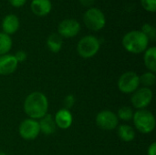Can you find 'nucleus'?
Masks as SVG:
<instances>
[{
    "instance_id": "nucleus-1",
    "label": "nucleus",
    "mask_w": 156,
    "mask_h": 155,
    "mask_svg": "<svg viewBox=\"0 0 156 155\" xmlns=\"http://www.w3.org/2000/svg\"><path fill=\"white\" fill-rule=\"evenodd\" d=\"M48 100L47 96L39 91L28 94L24 101V111L33 120H40L48 114Z\"/></svg>"
},
{
    "instance_id": "nucleus-2",
    "label": "nucleus",
    "mask_w": 156,
    "mask_h": 155,
    "mask_svg": "<svg viewBox=\"0 0 156 155\" xmlns=\"http://www.w3.org/2000/svg\"><path fill=\"white\" fill-rule=\"evenodd\" d=\"M149 39L141 30H133L122 37V46L130 53L140 54L148 48Z\"/></svg>"
},
{
    "instance_id": "nucleus-3",
    "label": "nucleus",
    "mask_w": 156,
    "mask_h": 155,
    "mask_svg": "<svg viewBox=\"0 0 156 155\" xmlns=\"http://www.w3.org/2000/svg\"><path fill=\"white\" fill-rule=\"evenodd\" d=\"M133 121L135 128L144 134L151 133L155 128V118L154 114L145 110H138L133 113Z\"/></svg>"
},
{
    "instance_id": "nucleus-4",
    "label": "nucleus",
    "mask_w": 156,
    "mask_h": 155,
    "mask_svg": "<svg viewBox=\"0 0 156 155\" xmlns=\"http://www.w3.org/2000/svg\"><path fill=\"white\" fill-rule=\"evenodd\" d=\"M101 41L94 36L88 35L83 37L78 43L77 51L83 58H90L94 57L100 50Z\"/></svg>"
},
{
    "instance_id": "nucleus-5",
    "label": "nucleus",
    "mask_w": 156,
    "mask_h": 155,
    "mask_svg": "<svg viewBox=\"0 0 156 155\" xmlns=\"http://www.w3.org/2000/svg\"><path fill=\"white\" fill-rule=\"evenodd\" d=\"M85 26L92 31H100L106 25L104 13L97 7H90L83 16Z\"/></svg>"
},
{
    "instance_id": "nucleus-6",
    "label": "nucleus",
    "mask_w": 156,
    "mask_h": 155,
    "mask_svg": "<svg viewBox=\"0 0 156 155\" xmlns=\"http://www.w3.org/2000/svg\"><path fill=\"white\" fill-rule=\"evenodd\" d=\"M137 73L133 71L124 72L118 79V89L122 93H133L140 86V79Z\"/></svg>"
},
{
    "instance_id": "nucleus-7",
    "label": "nucleus",
    "mask_w": 156,
    "mask_h": 155,
    "mask_svg": "<svg viewBox=\"0 0 156 155\" xmlns=\"http://www.w3.org/2000/svg\"><path fill=\"white\" fill-rule=\"evenodd\" d=\"M131 101L133 106L137 110L145 109L153 100V91L150 88L142 87L138 88L133 93H132Z\"/></svg>"
},
{
    "instance_id": "nucleus-8",
    "label": "nucleus",
    "mask_w": 156,
    "mask_h": 155,
    "mask_svg": "<svg viewBox=\"0 0 156 155\" xmlns=\"http://www.w3.org/2000/svg\"><path fill=\"white\" fill-rule=\"evenodd\" d=\"M95 122L99 128L105 131L114 130L119 125V119L117 115L109 110L100 111L96 116Z\"/></svg>"
},
{
    "instance_id": "nucleus-9",
    "label": "nucleus",
    "mask_w": 156,
    "mask_h": 155,
    "mask_svg": "<svg viewBox=\"0 0 156 155\" xmlns=\"http://www.w3.org/2000/svg\"><path fill=\"white\" fill-rule=\"evenodd\" d=\"M18 132L21 138L27 141L35 140L40 133L39 124L37 120L26 119L24 120L18 128Z\"/></svg>"
},
{
    "instance_id": "nucleus-10",
    "label": "nucleus",
    "mask_w": 156,
    "mask_h": 155,
    "mask_svg": "<svg viewBox=\"0 0 156 155\" xmlns=\"http://www.w3.org/2000/svg\"><path fill=\"white\" fill-rule=\"evenodd\" d=\"M80 24L73 18H67L62 20L58 26V34L61 37H74L80 33Z\"/></svg>"
},
{
    "instance_id": "nucleus-11",
    "label": "nucleus",
    "mask_w": 156,
    "mask_h": 155,
    "mask_svg": "<svg viewBox=\"0 0 156 155\" xmlns=\"http://www.w3.org/2000/svg\"><path fill=\"white\" fill-rule=\"evenodd\" d=\"M18 62L14 55L5 54L0 56V75L8 76L13 74L17 69Z\"/></svg>"
},
{
    "instance_id": "nucleus-12",
    "label": "nucleus",
    "mask_w": 156,
    "mask_h": 155,
    "mask_svg": "<svg viewBox=\"0 0 156 155\" xmlns=\"http://www.w3.org/2000/svg\"><path fill=\"white\" fill-rule=\"evenodd\" d=\"M1 26H2L3 33L11 36L19 29L20 26L19 18L17 16L14 14H9L3 18Z\"/></svg>"
},
{
    "instance_id": "nucleus-13",
    "label": "nucleus",
    "mask_w": 156,
    "mask_h": 155,
    "mask_svg": "<svg viewBox=\"0 0 156 155\" xmlns=\"http://www.w3.org/2000/svg\"><path fill=\"white\" fill-rule=\"evenodd\" d=\"M54 121L58 128H60L62 130H67L71 126L73 122V117L69 110L60 109L59 111H57L54 117Z\"/></svg>"
},
{
    "instance_id": "nucleus-14",
    "label": "nucleus",
    "mask_w": 156,
    "mask_h": 155,
    "mask_svg": "<svg viewBox=\"0 0 156 155\" xmlns=\"http://www.w3.org/2000/svg\"><path fill=\"white\" fill-rule=\"evenodd\" d=\"M30 8L37 16H45L51 12L52 4L50 0H32Z\"/></svg>"
},
{
    "instance_id": "nucleus-15",
    "label": "nucleus",
    "mask_w": 156,
    "mask_h": 155,
    "mask_svg": "<svg viewBox=\"0 0 156 155\" xmlns=\"http://www.w3.org/2000/svg\"><path fill=\"white\" fill-rule=\"evenodd\" d=\"M40 132L45 135H51L55 133L57 130V126L54 121V117L50 114H46L43 118H41L38 122Z\"/></svg>"
},
{
    "instance_id": "nucleus-16",
    "label": "nucleus",
    "mask_w": 156,
    "mask_h": 155,
    "mask_svg": "<svg viewBox=\"0 0 156 155\" xmlns=\"http://www.w3.org/2000/svg\"><path fill=\"white\" fill-rule=\"evenodd\" d=\"M117 134L118 137L125 143H130L133 142L136 136L134 129L127 124H122L118 125L117 127Z\"/></svg>"
},
{
    "instance_id": "nucleus-17",
    "label": "nucleus",
    "mask_w": 156,
    "mask_h": 155,
    "mask_svg": "<svg viewBox=\"0 0 156 155\" xmlns=\"http://www.w3.org/2000/svg\"><path fill=\"white\" fill-rule=\"evenodd\" d=\"M144 64L149 71L155 73L156 71V48L151 47L144 51Z\"/></svg>"
},
{
    "instance_id": "nucleus-18",
    "label": "nucleus",
    "mask_w": 156,
    "mask_h": 155,
    "mask_svg": "<svg viewBox=\"0 0 156 155\" xmlns=\"http://www.w3.org/2000/svg\"><path fill=\"white\" fill-rule=\"evenodd\" d=\"M62 45H63V40L58 34L53 33L48 36L47 39V47L52 53L59 52L60 49L62 48Z\"/></svg>"
},
{
    "instance_id": "nucleus-19",
    "label": "nucleus",
    "mask_w": 156,
    "mask_h": 155,
    "mask_svg": "<svg viewBox=\"0 0 156 155\" xmlns=\"http://www.w3.org/2000/svg\"><path fill=\"white\" fill-rule=\"evenodd\" d=\"M12 38L10 36L1 32L0 33V56L8 54L10 49L12 48Z\"/></svg>"
},
{
    "instance_id": "nucleus-20",
    "label": "nucleus",
    "mask_w": 156,
    "mask_h": 155,
    "mask_svg": "<svg viewBox=\"0 0 156 155\" xmlns=\"http://www.w3.org/2000/svg\"><path fill=\"white\" fill-rule=\"evenodd\" d=\"M139 79H140V84H143L144 87L150 88L151 86L154 85V83H155V73H154L152 71H147V72L144 73L141 77H139Z\"/></svg>"
},
{
    "instance_id": "nucleus-21",
    "label": "nucleus",
    "mask_w": 156,
    "mask_h": 155,
    "mask_svg": "<svg viewBox=\"0 0 156 155\" xmlns=\"http://www.w3.org/2000/svg\"><path fill=\"white\" fill-rule=\"evenodd\" d=\"M133 111L131 107L129 106H122L118 110L117 112V117L119 120H122L125 122H129L131 120H133Z\"/></svg>"
},
{
    "instance_id": "nucleus-22",
    "label": "nucleus",
    "mask_w": 156,
    "mask_h": 155,
    "mask_svg": "<svg viewBox=\"0 0 156 155\" xmlns=\"http://www.w3.org/2000/svg\"><path fill=\"white\" fill-rule=\"evenodd\" d=\"M141 31L146 36V37L152 41H154L156 38V29L155 27L149 23H145L142 26V29Z\"/></svg>"
},
{
    "instance_id": "nucleus-23",
    "label": "nucleus",
    "mask_w": 156,
    "mask_h": 155,
    "mask_svg": "<svg viewBox=\"0 0 156 155\" xmlns=\"http://www.w3.org/2000/svg\"><path fill=\"white\" fill-rule=\"evenodd\" d=\"M142 6L148 12L154 13L156 10V0H141Z\"/></svg>"
},
{
    "instance_id": "nucleus-24",
    "label": "nucleus",
    "mask_w": 156,
    "mask_h": 155,
    "mask_svg": "<svg viewBox=\"0 0 156 155\" xmlns=\"http://www.w3.org/2000/svg\"><path fill=\"white\" fill-rule=\"evenodd\" d=\"M64 106L65 108L64 109H67V110H69L71 109L74 104H75V97L73 95H68L66 96V98L64 99Z\"/></svg>"
},
{
    "instance_id": "nucleus-25",
    "label": "nucleus",
    "mask_w": 156,
    "mask_h": 155,
    "mask_svg": "<svg viewBox=\"0 0 156 155\" xmlns=\"http://www.w3.org/2000/svg\"><path fill=\"white\" fill-rule=\"evenodd\" d=\"M14 57L16 58V61L19 63V62H24V61L27 59V53H26L25 51H23V50H18V51H16V52L15 53Z\"/></svg>"
},
{
    "instance_id": "nucleus-26",
    "label": "nucleus",
    "mask_w": 156,
    "mask_h": 155,
    "mask_svg": "<svg viewBox=\"0 0 156 155\" xmlns=\"http://www.w3.org/2000/svg\"><path fill=\"white\" fill-rule=\"evenodd\" d=\"M8 2L12 6L18 8V7H22L27 3V0H8Z\"/></svg>"
},
{
    "instance_id": "nucleus-27",
    "label": "nucleus",
    "mask_w": 156,
    "mask_h": 155,
    "mask_svg": "<svg viewBox=\"0 0 156 155\" xmlns=\"http://www.w3.org/2000/svg\"><path fill=\"white\" fill-rule=\"evenodd\" d=\"M80 1V5H82L83 6H85V7H91L92 6V5L94 4V1L95 0H79Z\"/></svg>"
},
{
    "instance_id": "nucleus-28",
    "label": "nucleus",
    "mask_w": 156,
    "mask_h": 155,
    "mask_svg": "<svg viewBox=\"0 0 156 155\" xmlns=\"http://www.w3.org/2000/svg\"><path fill=\"white\" fill-rule=\"evenodd\" d=\"M147 154L148 155H156V143H153L147 151Z\"/></svg>"
},
{
    "instance_id": "nucleus-29",
    "label": "nucleus",
    "mask_w": 156,
    "mask_h": 155,
    "mask_svg": "<svg viewBox=\"0 0 156 155\" xmlns=\"http://www.w3.org/2000/svg\"><path fill=\"white\" fill-rule=\"evenodd\" d=\"M0 155H6V154H5V153H2V152H1V153H0Z\"/></svg>"
}]
</instances>
